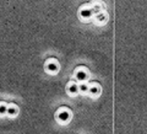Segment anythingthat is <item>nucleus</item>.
Returning a JSON list of instances; mask_svg holds the SVG:
<instances>
[{
	"label": "nucleus",
	"mask_w": 147,
	"mask_h": 134,
	"mask_svg": "<svg viewBox=\"0 0 147 134\" xmlns=\"http://www.w3.org/2000/svg\"><path fill=\"white\" fill-rule=\"evenodd\" d=\"M77 90H79V87L76 86V85H75L74 83H71V84H70V91H71V92H76Z\"/></svg>",
	"instance_id": "f257e3e1"
}]
</instances>
